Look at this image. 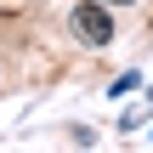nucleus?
Returning a JSON list of instances; mask_svg holds the SVG:
<instances>
[{
    "instance_id": "f257e3e1",
    "label": "nucleus",
    "mask_w": 153,
    "mask_h": 153,
    "mask_svg": "<svg viewBox=\"0 0 153 153\" xmlns=\"http://www.w3.org/2000/svg\"><path fill=\"white\" fill-rule=\"evenodd\" d=\"M68 28H74V40L79 45H108L114 40V17H108V0H85V6H74V17H68Z\"/></svg>"
},
{
    "instance_id": "f03ea898",
    "label": "nucleus",
    "mask_w": 153,
    "mask_h": 153,
    "mask_svg": "<svg viewBox=\"0 0 153 153\" xmlns=\"http://www.w3.org/2000/svg\"><path fill=\"white\" fill-rule=\"evenodd\" d=\"M108 6H131V0H108Z\"/></svg>"
}]
</instances>
